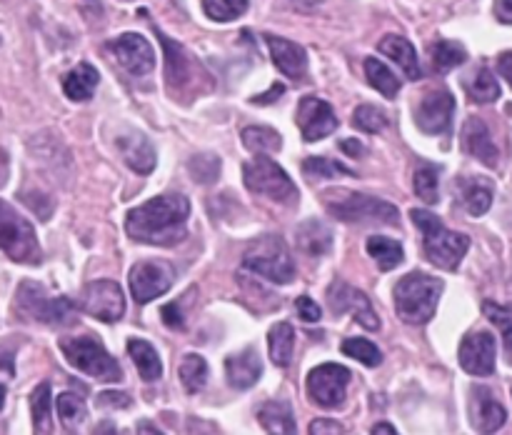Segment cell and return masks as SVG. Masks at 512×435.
Returning a JSON list of instances; mask_svg holds the SVG:
<instances>
[{"mask_svg": "<svg viewBox=\"0 0 512 435\" xmlns=\"http://www.w3.org/2000/svg\"><path fill=\"white\" fill-rule=\"evenodd\" d=\"M470 420H473L475 430L480 435H493L508 420V413L500 405V400L490 393L483 385H475L473 393H470Z\"/></svg>", "mask_w": 512, "mask_h": 435, "instance_id": "obj_18", "label": "cell"}, {"mask_svg": "<svg viewBox=\"0 0 512 435\" xmlns=\"http://www.w3.org/2000/svg\"><path fill=\"white\" fill-rule=\"evenodd\" d=\"M468 95L475 103H495L500 98V83L488 68H480L478 73L473 75V80L468 83Z\"/></svg>", "mask_w": 512, "mask_h": 435, "instance_id": "obj_37", "label": "cell"}, {"mask_svg": "<svg viewBox=\"0 0 512 435\" xmlns=\"http://www.w3.org/2000/svg\"><path fill=\"white\" fill-rule=\"evenodd\" d=\"M60 350H63L65 360L73 365L80 373L90 375L103 383H118L123 378L118 360L103 348V343L88 335H78V338H63L60 340Z\"/></svg>", "mask_w": 512, "mask_h": 435, "instance_id": "obj_5", "label": "cell"}, {"mask_svg": "<svg viewBox=\"0 0 512 435\" xmlns=\"http://www.w3.org/2000/svg\"><path fill=\"white\" fill-rule=\"evenodd\" d=\"M310 435H345V428L335 420L320 418L310 423Z\"/></svg>", "mask_w": 512, "mask_h": 435, "instance_id": "obj_48", "label": "cell"}, {"mask_svg": "<svg viewBox=\"0 0 512 435\" xmlns=\"http://www.w3.org/2000/svg\"><path fill=\"white\" fill-rule=\"evenodd\" d=\"M353 125L358 130H363V133H378V130H383L388 125V118L375 105H360L353 113Z\"/></svg>", "mask_w": 512, "mask_h": 435, "instance_id": "obj_43", "label": "cell"}, {"mask_svg": "<svg viewBox=\"0 0 512 435\" xmlns=\"http://www.w3.org/2000/svg\"><path fill=\"white\" fill-rule=\"evenodd\" d=\"M463 148L465 153L473 155L475 160H480L488 168L498 165V145H495L493 135H490L488 125L480 118H470L463 128Z\"/></svg>", "mask_w": 512, "mask_h": 435, "instance_id": "obj_21", "label": "cell"}, {"mask_svg": "<svg viewBox=\"0 0 512 435\" xmlns=\"http://www.w3.org/2000/svg\"><path fill=\"white\" fill-rule=\"evenodd\" d=\"M80 308L95 320L115 323L125 315V295L115 280H93L83 288L80 295Z\"/></svg>", "mask_w": 512, "mask_h": 435, "instance_id": "obj_12", "label": "cell"}, {"mask_svg": "<svg viewBox=\"0 0 512 435\" xmlns=\"http://www.w3.org/2000/svg\"><path fill=\"white\" fill-rule=\"evenodd\" d=\"M455 98L450 90H433L415 108V125L428 135L448 133L453 125Z\"/></svg>", "mask_w": 512, "mask_h": 435, "instance_id": "obj_14", "label": "cell"}, {"mask_svg": "<svg viewBox=\"0 0 512 435\" xmlns=\"http://www.w3.org/2000/svg\"><path fill=\"white\" fill-rule=\"evenodd\" d=\"M438 180V168H433V165H420L413 175L415 195H418L420 200H425L428 205H435L440 200Z\"/></svg>", "mask_w": 512, "mask_h": 435, "instance_id": "obj_40", "label": "cell"}, {"mask_svg": "<svg viewBox=\"0 0 512 435\" xmlns=\"http://www.w3.org/2000/svg\"><path fill=\"white\" fill-rule=\"evenodd\" d=\"M178 375L180 383H183V388L188 393H200L205 388V383H208V363H205L203 355L188 353L180 360Z\"/></svg>", "mask_w": 512, "mask_h": 435, "instance_id": "obj_35", "label": "cell"}, {"mask_svg": "<svg viewBox=\"0 0 512 435\" xmlns=\"http://www.w3.org/2000/svg\"><path fill=\"white\" fill-rule=\"evenodd\" d=\"M175 280V268L168 260H140L130 268V290L138 303H150L168 293Z\"/></svg>", "mask_w": 512, "mask_h": 435, "instance_id": "obj_11", "label": "cell"}, {"mask_svg": "<svg viewBox=\"0 0 512 435\" xmlns=\"http://www.w3.org/2000/svg\"><path fill=\"white\" fill-rule=\"evenodd\" d=\"M225 375H228V383L235 390H248L263 375V363H260V355L255 348H245L240 353L228 355L225 360Z\"/></svg>", "mask_w": 512, "mask_h": 435, "instance_id": "obj_22", "label": "cell"}, {"mask_svg": "<svg viewBox=\"0 0 512 435\" xmlns=\"http://www.w3.org/2000/svg\"><path fill=\"white\" fill-rule=\"evenodd\" d=\"M243 265L275 285H288L295 280V263L280 235H263L255 240L245 250Z\"/></svg>", "mask_w": 512, "mask_h": 435, "instance_id": "obj_6", "label": "cell"}, {"mask_svg": "<svg viewBox=\"0 0 512 435\" xmlns=\"http://www.w3.org/2000/svg\"><path fill=\"white\" fill-rule=\"evenodd\" d=\"M495 18L512 25V0H495Z\"/></svg>", "mask_w": 512, "mask_h": 435, "instance_id": "obj_51", "label": "cell"}, {"mask_svg": "<svg viewBox=\"0 0 512 435\" xmlns=\"http://www.w3.org/2000/svg\"><path fill=\"white\" fill-rule=\"evenodd\" d=\"M365 248H368L370 258H373L375 263H378V268L385 270V273L398 268V265L405 260L403 245L393 238H385V235H370Z\"/></svg>", "mask_w": 512, "mask_h": 435, "instance_id": "obj_30", "label": "cell"}, {"mask_svg": "<svg viewBox=\"0 0 512 435\" xmlns=\"http://www.w3.org/2000/svg\"><path fill=\"white\" fill-rule=\"evenodd\" d=\"M295 310H298L300 320H305V323H318V320L323 318V310H320V305L315 303L310 295H300V298L295 300Z\"/></svg>", "mask_w": 512, "mask_h": 435, "instance_id": "obj_46", "label": "cell"}, {"mask_svg": "<svg viewBox=\"0 0 512 435\" xmlns=\"http://www.w3.org/2000/svg\"><path fill=\"white\" fill-rule=\"evenodd\" d=\"M98 83H100L98 70H95L90 63H80L63 78V90L70 100H75V103H85V100L93 98Z\"/></svg>", "mask_w": 512, "mask_h": 435, "instance_id": "obj_27", "label": "cell"}, {"mask_svg": "<svg viewBox=\"0 0 512 435\" xmlns=\"http://www.w3.org/2000/svg\"><path fill=\"white\" fill-rule=\"evenodd\" d=\"M458 190H460V200H463V205L468 208L470 215H485L490 210V205H493V183L490 180H483V178H463L458 180Z\"/></svg>", "mask_w": 512, "mask_h": 435, "instance_id": "obj_26", "label": "cell"}, {"mask_svg": "<svg viewBox=\"0 0 512 435\" xmlns=\"http://www.w3.org/2000/svg\"><path fill=\"white\" fill-rule=\"evenodd\" d=\"M365 78H368V83L373 85L380 95H385V98L393 100L395 95L400 93V78L383 63V60L378 58L365 60Z\"/></svg>", "mask_w": 512, "mask_h": 435, "instance_id": "obj_32", "label": "cell"}, {"mask_svg": "<svg viewBox=\"0 0 512 435\" xmlns=\"http://www.w3.org/2000/svg\"><path fill=\"white\" fill-rule=\"evenodd\" d=\"M485 315H488L490 320H493L495 325H498L500 330H503V345H505V360L512 365V315L508 313L505 308H500V305L495 303H485L483 305Z\"/></svg>", "mask_w": 512, "mask_h": 435, "instance_id": "obj_44", "label": "cell"}, {"mask_svg": "<svg viewBox=\"0 0 512 435\" xmlns=\"http://www.w3.org/2000/svg\"><path fill=\"white\" fill-rule=\"evenodd\" d=\"M378 48H380V53L388 55V58L393 60L400 70H403L405 78H410V80L423 78L418 53H415V45L410 43L408 38H403V35H385V38L380 40Z\"/></svg>", "mask_w": 512, "mask_h": 435, "instance_id": "obj_24", "label": "cell"}, {"mask_svg": "<svg viewBox=\"0 0 512 435\" xmlns=\"http://www.w3.org/2000/svg\"><path fill=\"white\" fill-rule=\"evenodd\" d=\"M443 280L433 278L428 273H415L403 275V278L395 283L393 298H395V310H398L400 320L410 325H425L438 310V300L443 295Z\"/></svg>", "mask_w": 512, "mask_h": 435, "instance_id": "obj_3", "label": "cell"}, {"mask_svg": "<svg viewBox=\"0 0 512 435\" xmlns=\"http://www.w3.org/2000/svg\"><path fill=\"white\" fill-rule=\"evenodd\" d=\"M3 405H5V388L0 385V410H3Z\"/></svg>", "mask_w": 512, "mask_h": 435, "instance_id": "obj_58", "label": "cell"}, {"mask_svg": "<svg viewBox=\"0 0 512 435\" xmlns=\"http://www.w3.org/2000/svg\"><path fill=\"white\" fill-rule=\"evenodd\" d=\"M458 358L465 373L488 378V375L495 373V338L490 333H485V330L468 333L463 338V343H460Z\"/></svg>", "mask_w": 512, "mask_h": 435, "instance_id": "obj_17", "label": "cell"}, {"mask_svg": "<svg viewBox=\"0 0 512 435\" xmlns=\"http://www.w3.org/2000/svg\"><path fill=\"white\" fill-rule=\"evenodd\" d=\"M128 355L133 358L135 368H138L140 378L145 383H153L163 375V363H160V355L155 353L153 345L148 340H140V338H130L128 340Z\"/></svg>", "mask_w": 512, "mask_h": 435, "instance_id": "obj_29", "label": "cell"}, {"mask_svg": "<svg viewBox=\"0 0 512 435\" xmlns=\"http://www.w3.org/2000/svg\"><path fill=\"white\" fill-rule=\"evenodd\" d=\"M328 303L333 313H350L365 330H378L380 318L375 313L373 303L363 290L353 288L345 280H335L328 288Z\"/></svg>", "mask_w": 512, "mask_h": 435, "instance_id": "obj_13", "label": "cell"}, {"mask_svg": "<svg viewBox=\"0 0 512 435\" xmlns=\"http://www.w3.org/2000/svg\"><path fill=\"white\" fill-rule=\"evenodd\" d=\"M15 310L20 318L38 320L48 325H65L70 323L75 313V303L65 295H48V290L40 283L25 280L20 283L18 295H15Z\"/></svg>", "mask_w": 512, "mask_h": 435, "instance_id": "obj_7", "label": "cell"}, {"mask_svg": "<svg viewBox=\"0 0 512 435\" xmlns=\"http://www.w3.org/2000/svg\"><path fill=\"white\" fill-rule=\"evenodd\" d=\"M93 435H120L118 428H115V423H110V420H103V423L95 425Z\"/></svg>", "mask_w": 512, "mask_h": 435, "instance_id": "obj_54", "label": "cell"}, {"mask_svg": "<svg viewBox=\"0 0 512 435\" xmlns=\"http://www.w3.org/2000/svg\"><path fill=\"white\" fill-rule=\"evenodd\" d=\"M295 238H298V248L303 253L313 255V258H320V255L330 253L333 248V230L323 223V220H305L303 225H298L295 230Z\"/></svg>", "mask_w": 512, "mask_h": 435, "instance_id": "obj_25", "label": "cell"}, {"mask_svg": "<svg viewBox=\"0 0 512 435\" xmlns=\"http://www.w3.org/2000/svg\"><path fill=\"white\" fill-rule=\"evenodd\" d=\"M468 60V50L455 40H438L433 45V65L438 73H450Z\"/></svg>", "mask_w": 512, "mask_h": 435, "instance_id": "obj_36", "label": "cell"}, {"mask_svg": "<svg viewBox=\"0 0 512 435\" xmlns=\"http://www.w3.org/2000/svg\"><path fill=\"white\" fill-rule=\"evenodd\" d=\"M243 145L255 155L263 153H275V150L283 148V138L275 128H268V125H250V128L243 130Z\"/></svg>", "mask_w": 512, "mask_h": 435, "instance_id": "obj_33", "label": "cell"}, {"mask_svg": "<svg viewBox=\"0 0 512 435\" xmlns=\"http://www.w3.org/2000/svg\"><path fill=\"white\" fill-rule=\"evenodd\" d=\"M5 178H8V158L0 153V185L5 183Z\"/></svg>", "mask_w": 512, "mask_h": 435, "instance_id": "obj_57", "label": "cell"}, {"mask_svg": "<svg viewBox=\"0 0 512 435\" xmlns=\"http://www.w3.org/2000/svg\"><path fill=\"white\" fill-rule=\"evenodd\" d=\"M188 168L193 173V180H198V183H213L220 173V158L210 153L195 155V158H190Z\"/></svg>", "mask_w": 512, "mask_h": 435, "instance_id": "obj_45", "label": "cell"}, {"mask_svg": "<svg viewBox=\"0 0 512 435\" xmlns=\"http://www.w3.org/2000/svg\"><path fill=\"white\" fill-rule=\"evenodd\" d=\"M58 415L60 423L68 430H78L83 425L85 415H88V408H85V400L75 393H60L58 395Z\"/></svg>", "mask_w": 512, "mask_h": 435, "instance_id": "obj_38", "label": "cell"}, {"mask_svg": "<svg viewBox=\"0 0 512 435\" xmlns=\"http://www.w3.org/2000/svg\"><path fill=\"white\" fill-rule=\"evenodd\" d=\"M138 435H163V433H160V430L155 428V425H150V423H140Z\"/></svg>", "mask_w": 512, "mask_h": 435, "instance_id": "obj_56", "label": "cell"}, {"mask_svg": "<svg viewBox=\"0 0 512 435\" xmlns=\"http://www.w3.org/2000/svg\"><path fill=\"white\" fill-rule=\"evenodd\" d=\"M350 370L338 363H323L308 375V395L320 408H338L345 403Z\"/></svg>", "mask_w": 512, "mask_h": 435, "instance_id": "obj_10", "label": "cell"}, {"mask_svg": "<svg viewBox=\"0 0 512 435\" xmlns=\"http://www.w3.org/2000/svg\"><path fill=\"white\" fill-rule=\"evenodd\" d=\"M258 420L268 430V435H298L293 410L283 400H270V403H265L258 410Z\"/></svg>", "mask_w": 512, "mask_h": 435, "instance_id": "obj_28", "label": "cell"}, {"mask_svg": "<svg viewBox=\"0 0 512 435\" xmlns=\"http://www.w3.org/2000/svg\"><path fill=\"white\" fill-rule=\"evenodd\" d=\"M343 353L350 355V358L360 360V363L368 365V368H378V365L383 363V353H380L378 345L370 343V340H365V338H348V340H345Z\"/></svg>", "mask_w": 512, "mask_h": 435, "instance_id": "obj_42", "label": "cell"}, {"mask_svg": "<svg viewBox=\"0 0 512 435\" xmlns=\"http://www.w3.org/2000/svg\"><path fill=\"white\" fill-rule=\"evenodd\" d=\"M158 38L165 48V83H168V88L175 93V90L185 88V85L193 80V58L185 53L183 45L170 40L168 35H163L160 30Z\"/></svg>", "mask_w": 512, "mask_h": 435, "instance_id": "obj_20", "label": "cell"}, {"mask_svg": "<svg viewBox=\"0 0 512 435\" xmlns=\"http://www.w3.org/2000/svg\"><path fill=\"white\" fill-rule=\"evenodd\" d=\"M108 48L130 75H148L155 68V50L140 33H123L110 40Z\"/></svg>", "mask_w": 512, "mask_h": 435, "instance_id": "obj_16", "label": "cell"}, {"mask_svg": "<svg viewBox=\"0 0 512 435\" xmlns=\"http://www.w3.org/2000/svg\"><path fill=\"white\" fill-rule=\"evenodd\" d=\"M243 180L250 193L265 195V198L283 205L298 203V188H295V183L268 155H255L253 160H248L243 165Z\"/></svg>", "mask_w": 512, "mask_h": 435, "instance_id": "obj_9", "label": "cell"}, {"mask_svg": "<svg viewBox=\"0 0 512 435\" xmlns=\"http://www.w3.org/2000/svg\"><path fill=\"white\" fill-rule=\"evenodd\" d=\"M340 150L348 155H353V158H363L365 155V145L360 143V140L355 138H348V140H340Z\"/></svg>", "mask_w": 512, "mask_h": 435, "instance_id": "obj_52", "label": "cell"}, {"mask_svg": "<svg viewBox=\"0 0 512 435\" xmlns=\"http://www.w3.org/2000/svg\"><path fill=\"white\" fill-rule=\"evenodd\" d=\"M30 410H33L35 430L48 435L53 430V395H50V383H40L30 395Z\"/></svg>", "mask_w": 512, "mask_h": 435, "instance_id": "obj_34", "label": "cell"}, {"mask_svg": "<svg viewBox=\"0 0 512 435\" xmlns=\"http://www.w3.org/2000/svg\"><path fill=\"white\" fill-rule=\"evenodd\" d=\"M118 150L125 163H128V168H133L135 173L148 175L155 168V148L143 133L120 135Z\"/></svg>", "mask_w": 512, "mask_h": 435, "instance_id": "obj_23", "label": "cell"}, {"mask_svg": "<svg viewBox=\"0 0 512 435\" xmlns=\"http://www.w3.org/2000/svg\"><path fill=\"white\" fill-rule=\"evenodd\" d=\"M283 93H285V85H283V83H275L273 88L268 90V93L255 95V98H250V103H255V105H268V103H273V100H278Z\"/></svg>", "mask_w": 512, "mask_h": 435, "instance_id": "obj_50", "label": "cell"}, {"mask_svg": "<svg viewBox=\"0 0 512 435\" xmlns=\"http://www.w3.org/2000/svg\"><path fill=\"white\" fill-rule=\"evenodd\" d=\"M323 205L333 218L355 225H398L400 215L393 203L375 198L368 193H353V190L335 188L325 190Z\"/></svg>", "mask_w": 512, "mask_h": 435, "instance_id": "obj_2", "label": "cell"}, {"mask_svg": "<svg viewBox=\"0 0 512 435\" xmlns=\"http://www.w3.org/2000/svg\"><path fill=\"white\" fill-rule=\"evenodd\" d=\"M250 0H203V10L215 23H230L248 10Z\"/></svg>", "mask_w": 512, "mask_h": 435, "instance_id": "obj_41", "label": "cell"}, {"mask_svg": "<svg viewBox=\"0 0 512 435\" xmlns=\"http://www.w3.org/2000/svg\"><path fill=\"white\" fill-rule=\"evenodd\" d=\"M160 315H163V323L168 325V328H173V330H183V328H185L183 313H180V308H178V305H175V303L163 305V310H160Z\"/></svg>", "mask_w": 512, "mask_h": 435, "instance_id": "obj_49", "label": "cell"}, {"mask_svg": "<svg viewBox=\"0 0 512 435\" xmlns=\"http://www.w3.org/2000/svg\"><path fill=\"white\" fill-rule=\"evenodd\" d=\"M188 218L190 200L180 193H165L130 210L125 218V230L138 243L170 248V245L185 240Z\"/></svg>", "mask_w": 512, "mask_h": 435, "instance_id": "obj_1", "label": "cell"}, {"mask_svg": "<svg viewBox=\"0 0 512 435\" xmlns=\"http://www.w3.org/2000/svg\"><path fill=\"white\" fill-rule=\"evenodd\" d=\"M373 435H398V430H395L390 423H375Z\"/></svg>", "mask_w": 512, "mask_h": 435, "instance_id": "obj_55", "label": "cell"}, {"mask_svg": "<svg viewBox=\"0 0 512 435\" xmlns=\"http://www.w3.org/2000/svg\"><path fill=\"white\" fill-rule=\"evenodd\" d=\"M303 173L310 175V178H340V175H345V178H353L355 170L348 168L345 163H340V160L323 158V155H318V158L303 160Z\"/></svg>", "mask_w": 512, "mask_h": 435, "instance_id": "obj_39", "label": "cell"}, {"mask_svg": "<svg viewBox=\"0 0 512 435\" xmlns=\"http://www.w3.org/2000/svg\"><path fill=\"white\" fill-rule=\"evenodd\" d=\"M98 405L100 408H128L130 405V395L120 393V390H105V393L98 395Z\"/></svg>", "mask_w": 512, "mask_h": 435, "instance_id": "obj_47", "label": "cell"}, {"mask_svg": "<svg viewBox=\"0 0 512 435\" xmlns=\"http://www.w3.org/2000/svg\"><path fill=\"white\" fill-rule=\"evenodd\" d=\"M270 358L278 368H288L295 350V330L290 323H275L268 333Z\"/></svg>", "mask_w": 512, "mask_h": 435, "instance_id": "obj_31", "label": "cell"}, {"mask_svg": "<svg viewBox=\"0 0 512 435\" xmlns=\"http://www.w3.org/2000/svg\"><path fill=\"white\" fill-rule=\"evenodd\" d=\"M0 250L15 263L38 265L43 260L35 228L5 200H0Z\"/></svg>", "mask_w": 512, "mask_h": 435, "instance_id": "obj_8", "label": "cell"}, {"mask_svg": "<svg viewBox=\"0 0 512 435\" xmlns=\"http://www.w3.org/2000/svg\"><path fill=\"white\" fill-rule=\"evenodd\" d=\"M295 120H298L300 133H303V138L308 140V143L328 138V135L335 133V128H338V118H335L333 105L325 103L323 98H315V95H308V98L300 100Z\"/></svg>", "mask_w": 512, "mask_h": 435, "instance_id": "obj_15", "label": "cell"}, {"mask_svg": "<svg viewBox=\"0 0 512 435\" xmlns=\"http://www.w3.org/2000/svg\"><path fill=\"white\" fill-rule=\"evenodd\" d=\"M265 43L270 48V58H273L275 68L290 80H303L308 75V53L303 45L285 40L280 35H265Z\"/></svg>", "mask_w": 512, "mask_h": 435, "instance_id": "obj_19", "label": "cell"}, {"mask_svg": "<svg viewBox=\"0 0 512 435\" xmlns=\"http://www.w3.org/2000/svg\"><path fill=\"white\" fill-rule=\"evenodd\" d=\"M498 70H500V75H503V78L508 80L510 88H512V50H508V53H500Z\"/></svg>", "mask_w": 512, "mask_h": 435, "instance_id": "obj_53", "label": "cell"}, {"mask_svg": "<svg viewBox=\"0 0 512 435\" xmlns=\"http://www.w3.org/2000/svg\"><path fill=\"white\" fill-rule=\"evenodd\" d=\"M410 218L423 233V250L433 265L443 270H455L463 263L470 248V238L463 233H453L443 225L438 215L428 210H410Z\"/></svg>", "mask_w": 512, "mask_h": 435, "instance_id": "obj_4", "label": "cell"}]
</instances>
